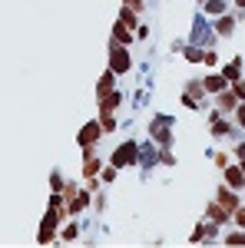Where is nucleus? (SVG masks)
I'll return each mask as SVG.
<instances>
[{
	"label": "nucleus",
	"mask_w": 245,
	"mask_h": 248,
	"mask_svg": "<svg viewBox=\"0 0 245 248\" xmlns=\"http://www.w3.org/2000/svg\"><path fill=\"white\" fill-rule=\"evenodd\" d=\"M189 43L192 46H202V50H209V46H219V33H215V27H212V20L196 7V14H192V27H189Z\"/></svg>",
	"instance_id": "1"
},
{
	"label": "nucleus",
	"mask_w": 245,
	"mask_h": 248,
	"mask_svg": "<svg viewBox=\"0 0 245 248\" xmlns=\"http://www.w3.org/2000/svg\"><path fill=\"white\" fill-rule=\"evenodd\" d=\"M146 136H149L152 142H159L163 149H166V146H176V116L152 113L149 123H146Z\"/></svg>",
	"instance_id": "2"
},
{
	"label": "nucleus",
	"mask_w": 245,
	"mask_h": 248,
	"mask_svg": "<svg viewBox=\"0 0 245 248\" xmlns=\"http://www.w3.org/2000/svg\"><path fill=\"white\" fill-rule=\"evenodd\" d=\"M110 162H113L119 172H123V169H139V139L126 136L113 153H110Z\"/></svg>",
	"instance_id": "3"
},
{
	"label": "nucleus",
	"mask_w": 245,
	"mask_h": 248,
	"mask_svg": "<svg viewBox=\"0 0 245 248\" xmlns=\"http://www.w3.org/2000/svg\"><path fill=\"white\" fill-rule=\"evenodd\" d=\"M63 212L53 209V205H47V212H43V218H40V229H37V245H53L57 242V232L60 225H63Z\"/></svg>",
	"instance_id": "4"
},
{
	"label": "nucleus",
	"mask_w": 245,
	"mask_h": 248,
	"mask_svg": "<svg viewBox=\"0 0 245 248\" xmlns=\"http://www.w3.org/2000/svg\"><path fill=\"white\" fill-rule=\"evenodd\" d=\"M189 245H222V225L209 222V218H199L192 232H189Z\"/></svg>",
	"instance_id": "5"
},
{
	"label": "nucleus",
	"mask_w": 245,
	"mask_h": 248,
	"mask_svg": "<svg viewBox=\"0 0 245 248\" xmlns=\"http://www.w3.org/2000/svg\"><path fill=\"white\" fill-rule=\"evenodd\" d=\"M159 166V142H152L149 136L139 139V179L149 182V172Z\"/></svg>",
	"instance_id": "6"
},
{
	"label": "nucleus",
	"mask_w": 245,
	"mask_h": 248,
	"mask_svg": "<svg viewBox=\"0 0 245 248\" xmlns=\"http://www.w3.org/2000/svg\"><path fill=\"white\" fill-rule=\"evenodd\" d=\"M106 66L113 70L116 77H123V73H130L132 66V53H130V46H119V43H110L106 46Z\"/></svg>",
	"instance_id": "7"
},
{
	"label": "nucleus",
	"mask_w": 245,
	"mask_h": 248,
	"mask_svg": "<svg viewBox=\"0 0 245 248\" xmlns=\"http://www.w3.org/2000/svg\"><path fill=\"white\" fill-rule=\"evenodd\" d=\"M99 139H103V126H99V119H90V123L76 133V146H80V149H96Z\"/></svg>",
	"instance_id": "8"
},
{
	"label": "nucleus",
	"mask_w": 245,
	"mask_h": 248,
	"mask_svg": "<svg viewBox=\"0 0 245 248\" xmlns=\"http://www.w3.org/2000/svg\"><path fill=\"white\" fill-rule=\"evenodd\" d=\"M126 99H130V93L116 86L113 93H106V96H99V99H96V113H119Z\"/></svg>",
	"instance_id": "9"
},
{
	"label": "nucleus",
	"mask_w": 245,
	"mask_h": 248,
	"mask_svg": "<svg viewBox=\"0 0 245 248\" xmlns=\"http://www.w3.org/2000/svg\"><path fill=\"white\" fill-rule=\"evenodd\" d=\"M212 199H215V202H219L226 212H235L239 205H242V195H239V189H232V186H226V182L215 189V195H212Z\"/></svg>",
	"instance_id": "10"
},
{
	"label": "nucleus",
	"mask_w": 245,
	"mask_h": 248,
	"mask_svg": "<svg viewBox=\"0 0 245 248\" xmlns=\"http://www.w3.org/2000/svg\"><path fill=\"white\" fill-rule=\"evenodd\" d=\"M212 27H215L219 40H232V37H235V30H239V20H235V14H232V7H229L222 17L212 20Z\"/></svg>",
	"instance_id": "11"
},
{
	"label": "nucleus",
	"mask_w": 245,
	"mask_h": 248,
	"mask_svg": "<svg viewBox=\"0 0 245 248\" xmlns=\"http://www.w3.org/2000/svg\"><path fill=\"white\" fill-rule=\"evenodd\" d=\"M222 182H226V186H232V189H239V192H242V189H245V166L232 159L226 169H222Z\"/></svg>",
	"instance_id": "12"
},
{
	"label": "nucleus",
	"mask_w": 245,
	"mask_h": 248,
	"mask_svg": "<svg viewBox=\"0 0 245 248\" xmlns=\"http://www.w3.org/2000/svg\"><path fill=\"white\" fill-rule=\"evenodd\" d=\"M202 218H209V222H215V225H222V229H229L232 225V212H226L215 199L212 202H206V209H202Z\"/></svg>",
	"instance_id": "13"
},
{
	"label": "nucleus",
	"mask_w": 245,
	"mask_h": 248,
	"mask_svg": "<svg viewBox=\"0 0 245 248\" xmlns=\"http://www.w3.org/2000/svg\"><path fill=\"white\" fill-rule=\"evenodd\" d=\"M83 153V172H80V179H96L99 169H103V159L96 149H80Z\"/></svg>",
	"instance_id": "14"
},
{
	"label": "nucleus",
	"mask_w": 245,
	"mask_h": 248,
	"mask_svg": "<svg viewBox=\"0 0 245 248\" xmlns=\"http://www.w3.org/2000/svg\"><path fill=\"white\" fill-rule=\"evenodd\" d=\"M212 106H215L219 113L232 116V109L239 106V96H235V90H232V86H226L222 93H215V96H212Z\"/></svg>",
	"instance_id": "15"
},
{
	"label": "nucleus",
	"mask_w": 245,
	"mask_h": 248,
	"mask_svg": "<svg viewBox=\"0 0 245 248\" xmlns=\"http://www.w3.org/2000/svg\"><path fill=\"white\" fill-rule=\"evenodd\" d=\"M80 232H83V222L80 218H63V225L57 232V242L70 245V242H80Z\"/></svg>",
	"instance_id": "16"
},
{
	"label": "nucleus",
	"mask_w": 245,
	"mask_h": 248,
	"mask_svg": "<svg viewBox=\"0 0 245 248\" xmlns=\"http://www.w3.org/2000/svg\"><path fill=\"white\" fill-rule=\"evenodd\" d=\"M182 93H189L192 96V99H199V103H202V106H212V96L206 93V90H202V77H192V79H186V83H182Z\"/></svg>",
	"instance_id": "17"
},
{
	"label": "nucleus",
	"mask_w": 245,
	"mask_h": 248,
	"mask_svg": "<svg viewBox=\"0 0 245 248\" xmlns=\"http://www.w3.org/2000/svg\"><path fill=\"white\" fill-rule=\"evenodd\" d=\"M110 43H119V46H136V33H132L126 23L113 20V30H110Z\"/></svg>",
	"instance_id": "18"
},
{
	"label": "nucleus",
	"mask_w": 245,
	"mask_h": 248,
	"mask_svg": "<svg viewBox=\"0 0 245 248\" xmlns=\"http://www.w3.org/2000/svg\"><path fill=\"white\" fill-rule=\"evenodd\" d=\"M242 70H245V60H242V57H232V60H226V63L219 66V73H222L229 83H235L239 77H245Z\"/></svg>",
	"instance_id": "19"
},
{
	"label": "nucleus",
	"mask_w": 245,
	"mask_h": 248,
	"mask_svg": "<svg viewBox=\"0 0 245 248\" xmlns=\"http://www.w3.org/2000/svg\"><path fill=\"white\" fill-rule=\"evenodd\" d=\"M229 86V79L222 77V73H202V90H206L209 96H215V93H222Z\"/></svg>",
	"instance_id": "20"
},
{
	"label": "nucleus",
	"mask_w": 245,
	"mask_h": 248,
	"mask_svg": "<svg viewBox=\"0 0 245 248\" xmlns=\"http://www.w3.org/2000/svg\"><path fill=\"white\" fill-rule=\"evenodd\" d=\"M222 245L242 248V245H245V229H239V225H229V229H222Z\"/></svg>",
	"instance_id": "21"
},
{
	"label": "nucleus",
	"mask_w": 245,
	"mask_h": 248,
	"mask_svg": "<svg viewBox=\"0 0 245 248\" xmlns=\"http://www.w3.org/2000/svg\"><path fill=\"white\" fill-rule=\"evenodd\" d=\"M116 79H119V77L106 66V73H99V79H96V99H99V96H106V93H113V90H116Z\"/></svg>",
	"instance_id": "22"
},
{
	"label": "nucleus",
	"mask_w": 245,
	"mask_h": 248,
	"mask_svg": "<svg viewBox=\"0 0 245 248\" xmlns=\"http://www.w3.org/2000/svg\"><path fill=\"white\" fill-rule=\"evenodd\" d=\"M116 20H119V23H126L132 33H136V27H139V23H143L146 17H143V14H136L132 7H126V3H123V7H119V14H116Z\"/></svg>",
	"instance_id": "23"
},
{
	"label": "nucleus",
	"mask_w": 245,
	"mask_h": 248,
	"mask_svg": "<svg viewBox=\"0 0 245 248\" xmlns=\"http://www.w3.org/2000/svg\"><path fill=\"white\" fill-rule=\"evenodd\" d=\"M149 99H152V93L146 90V86H136V90H132V96H130V109H132V113L146 109V106H149Z\"/></svg>",
	"instance_id": "24"
},
{
	"label": "nucleus",
	"mask_w": 245,
	"mask_h": 248,
	"mask_svg": "<svg viewBox=\"0 0 245 248\" xmlns=\"http://www.w3.org/2000/svg\"><path fill=\"white\" fill-rule=\"evenodd\" d=\"M110 186H99V189L93 192V205H90V209L96 212V215H106V209H110Z\"/></svg>",
	"instance_id": "25"
},
{
	"label": "nucleus",
	"mask_w": 245,
	"mask_h": 248,
	"mask_svg": "<svg viewBox=\"0 0 245 248\" xmlns=\"http://www.w3.org/2000/svg\"><path fill=\"white\" fill-rule=\"evenodd\" d=\"M206 155L212 159V166H215L219 172H222V169L229 166V162H232V153H226V149H219V146H209V149H206Z\"/></svg>",
	"instance_id": "26"
},
{
	"label": "nucleus",
	"mask_w": 245,
	"mask_h": 248,
	"mask_svg": "<svg viewBox=\"0 0 245 248\" xmlns=\"http://www.w3.org/2000/svg\"><path fill=\"white\" fill-rule=\"evenodd\" d=\"M99 126H103V136H113L119 133V113H96Z\"/></svg>",
	"instance_id": "27"
},
{
	"label": "nucleus",
	"mask_w": 245,
	"mask_h": 248,
	"mask_svg": "<svg viewBox=\"0 0 245 248\" xmlns=\"http://www.w3.org/2000/svg\"><path fill=\"white\" fill-rule=\"evenodd\" d=\"M199 10H202L209 20H215V17H222V14L229 10V0H206V3H202Z\"/></svg>",
	"instance_id": "28"
},
{
	"label": "nucleus",
	"mask_w": 245,
	"mask_h": 248,
	"mask_svg": "<svg viewBox=\"0 0 245 248\" xmlns=\"http://www.w3.org/2000/svg\"><path fill=\"white\" fill-rule=\"evenodd\" d=\"M66 182H70V179L63 175V169L53 166V169H50V192H63V189H66Z\"/></svg>",
	"instance_id": "29"
},
{
	"label": "nucleus",
	"mask_w": 245,
	"mask_h": 248,
	"mask_svg": "<svg viewBox=\"0 0 245 248\" xmlns=\"http://www.w3.org/2000/svg\"><path fill=\"white\" fill-rule=\"evenodd\" d=\"M116 179H119V169H116L113 162H103V169H99V182H103V186H113Z\"/></svg>",
	"instance_id": "30"
},
{
	"label": "nucleus",
	"mask_w": 245,
	"mask_h": 248,
	"mask_svg": "<svg viewBox=\"0 0 245 248\" xmlns=\"http://www.w3.org/2000/svg\"><path fill=\"white\" fill-rule=\"evenodd\" d=\"M182 60H186V63H192V66H202V46H192V43H186Z\"/></svg>",
	"instance_id": "31"
},
{
	"label": "nucleus",
	"mask_w": 245,
	"mask_h": 248,
	"mask_svg": "<svg viewBox=\"0 0 245 248\" xmlns=\"http://www.w3.org/2000/svg\"><path fill=\"white\" fill-rule=\"evenodd\" d=\"M202 66H209V70H219V66H222V60H219V50H215V46L202 50Z\"/></svg>",
	"instance_id": "32"
},
{
	"label": "nucleus",
	"mask_w": 245,
	"mask_h": 248,
	"mask_svg": "<svg viewBox=\"0 0 245 248\" xmlns=\"http://www.w3.org/2000/svg\"><path fill=\"white\" fill-rule=\"evenodd\" d=\"M176 162H179V159H176V153H172V146H166V149L159 146V166H166V169H176Z\"/></svg>",
	"instance_id": "33"
},
{
	"label": "nucleus",
	"mask_w": 245,
	"mask_h": 248,
	"mask_svg": "<svg viewBox=\"0 0 245 248\" xmlns=\"http://www.w3.org/2000/svg\"><path fill=\"white\" fill-rule=\"evenodd\" d=\"M179 103H182L186 109H192V113H206V106H202L199 99H192V96H189V93H179Z\"/></svg>",
	"instance_id": "34"
},
{
	"label": "nucleus",
	"mask_w": 245,
	"mask_h": 248,
	"mask_svg": "<svg viewBox=\"0 0 245 248\" xmlns=\"http://www.w3.org/2000/svg\"><path fill=\"white\" fill-rule=\"evenodd\" d=\"M232 123H235L239 129H245V99H239V106L232 109Z\"/></svg>",
	"instance_id": "35"
},
{
	"label": "nucleus",
	"mask_w": 245,
	"mask_h": 248,
	"mask_svg": "<svg viewBox=\"0 0 245 248\" xmlns=\"http://www.w3.org/2000/svg\"><path fill=\"white\" fill-rule=\"evenodd\" d=\"M149 37H152V30H149V20H143V23L136 27V43H146Z\"/></svg>",
	"instance_id": "36"
},
{
	"label": "nucleus",
	"mask_w": 245,
	"mask_h": 248,
	"mask_svg": "<svg viewBox=\"0 0 245 248\" xmlns=\"http://www.w3.org/2000/svg\"><path fill=\"white\" fill-rule=\"evenodd\" d=\"M186 43H189L186 37H176V40L169 43V53H172V57H182V50H186Z\"/></svg>",
	"instance_id": "37"
},
{
	"label": "nucleus",
	"mask_w": 245,
	"mask_h": 248,
	"mask_svg": "<svg viewBox=\"0 0 245 248\" xmlns=\"http://www.w3.org/2000/svg\"><path fill=\"white\" fill-rule=\"evenodd\" d=\"M229 7H232V14H235V20L242 23V20H245V0H229Z\"/></svg>",
	"instance_id": "38"
},
{
	"label": "nucleus",
	"mask_w": 245,
	"mask_h": 248,
	"mask_svg": "<svg viewBox=\"0 0 245 248\" xmlns=\"http://www.w3.org/2000/svg\"><path fill=\"white\" fill-rule=\"evenodd\" d=\"M232 225H239V229H245V199H242V205L232 212Z\"/></svg>",
	"instance_id": "39"
},
{
	"label": "nucleus",
	"mask_w": 245,
	"mask_h": 248,
	"mask_svg": "<svg viewBox=\"0 0 245 248\" xmlns=\"http://www.w3.org/2000/svg\"><path fill=\"white\" fill-rule=\"evenodd\" d=\"M232 159H235V162H242V166H245V139H239V142L232 146Z\"/></svg>",
	"instance_id": "40"
},
{
	"label": "nucleus",
	"mask_w": 245,
	"mask_h": 248,
	"mask_svg": "<svg viewBox=\"0 0 245 248\" xmlns=\"http://www.w3.org/2000/svg\"><path fill=\"white\" fill-rule=\"evenodd\" d=\"M229 86L235 90V96H239V99H245V77H239L235 83H229Z\"/></svg>",
	"instance_id": "41"
},
{
	"label": "nucleus",
	"mask_w": 245,
	"mask_h": 248,
	"mask_svg": "<svg viewBox=\"0 0 245 248\" xmlns=\"http://www.w3.org/2000/svg\"><path fill=\"white\" fill-rule=\"evenodd\" d=\"M202 3H206V0H196V7H202Z\"/></svg>",
	"instance_id": "42"
}]
</instances>
